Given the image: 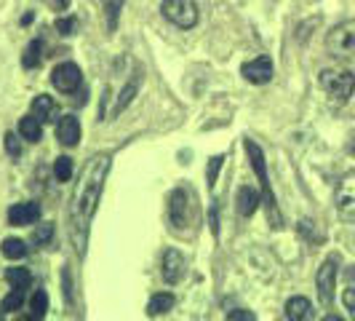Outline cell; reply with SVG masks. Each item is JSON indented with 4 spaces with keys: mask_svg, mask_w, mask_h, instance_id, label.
Wrapping results in <instances>:
<instances>
[{
    "mask_svg": "<svg viewBox=\"0 0 355 321\" xmlns=\"http://www.w3.org/2000/svg\"><path fill=\"white\" fill-rule=\"evenodd\" d=\"M110 166H112V156L110 153H94L83 169H80V177L75 182V190H72L70 201V225H72V244L78 254L86 252V238H89V228L94 214L99 209V198L105 190V179L110 174Z\"/></svg>",
    "mask_w": 355,
    "mask_h": 321,
    "instance_id": "1",
    "label": "cell"
},
{
    "mask_svg": "<svg viewBox=\"0 0 355 321\" xmlns=\"http://www.w3.org/2000/svg\"><path fill=\"white\" fill-rule=\"evenodd\" d=\"M246 153L251 158V169L257 172L259 177V185H262V193H265V204H267V214H270V222L272 228H281V214H278V206H275V196H272V188H270V179H267V166H265V156H262V147L254 142V140H246Z\"/></svg>",
    "mask_w": 355,
    "mask_h": 321,
    "instance_id": "2",
    "label": "cell"
},
{
    "mask_svg": "<svg viewBox=\"0 0 355 321\" xmlns=\"http://www.w3.org/2000/svg\"><path fill=\"white\" fill-rule=\"evenodd\" d=\"M320 86L334 99L347 102L355 94V72L353 70H323L320 72Z\"/></svg>",
    "mask_w": 355,
    "mask_h": 321,
    "instance_id": "3",
    "label": "cell"
},
{
    "mask_svg": "<svg viewBox=\"0 0 355 321\" xmlns=\"http://www.w3.org/2000/svg\"><path fill=\"white\" fill-rule=\"evenodd\" d=\"M326 49L334 59H353L355 56V19L337 24L329 38H326Z\"/></svg>",
    "mask_w": 355,
    "mask_h": 321,
    "instance_id": "4",
    "label": "cell"
},
{
    "mask_svg": "<svg viewBox=\"0 0 355 321\" xmlns=\"http://www.w3.org/2000/svg\"><path fill=\"white\" fill-rule=\"evenodd\" d=\"M160 14L171 24H177L179 30H190L198 24V6L193 0H163Z\"/></svg>",
    "mask_w": 355,
    "mask_h": 321,
    "instance_id": "5",
    "label": "cell"
},
{
    "mask_svg": "<svg viewBox=\"0 0 355 321\" xmlns=\"http://www.w3.org/2000/svg\"><path fill=\"white\" fill-rule=\"evenodd\" d=\"M334 204H337V212L345 222H355V172L342 177Z\"/></svg>",
    "mask_w": 355,
    "mask_h": 321,
    "instance_id": "6",
    "label": "cell"
},
{
    "mask_svg": "<svg viewBox=\"0 0 355 321\" xmlns=\"http://www.w3.org/2000/svg\"><path fill=\"white\" fill-rule=\"evenodd\" d=\"M51 83H53V89L62 91V94L78 91V86H80V67H78L75 62H62V65H56L51 72Z\"/></svg>",
    "mask_w": 355,
    "mask_h": 321,
    "instance_id": "7",
    "label": "cell"
},
{
    "mask_svg": "<svg viewBox=\"0 0 355 321\" xmlns=\"http://www.w3.org/2000/svg\"><path fill=\"white\" fill-rule=\"evenodd\" d=\"M334 281H337V257H329V260L320 265L318 276H315L318 297L326 308L334 303Z\"/></svg>",
    "mask_w": 355,
    "mask_h": 321,
    "instance_id": "8",
    "label": "cell"
},
{
    "mask_svg": "<svg viewBox=\"0 0 355 321\" xmlns=\"http://www.w3.org/2000/svg\"><path fill=\"white\" fill-rule=\"evenodd\" d=\"M168 220H171V225L174 228H187V222H190V196L177 188L171 196H168Z\"/></svg>",
    "mask_w": 355,
    "mask_h": 321,
    "instance_id": "9",
    "label": "cell"
},
{
    "mask_svg": "<svg viewBox=\"0 0 355 321\" xmlns=\"http://www.w3.org/2000/svg\"><path fill=\"white\" fill-rule=\"evenodd\" d=\"M241 75L249 83H254V86L270 83V78H272V59L270 56H257V59H251V62H246L241 67Z\"/></svg>",
    "mask_w": 355,
    "mask_h": 321,
    "instance_id": "10",
    "label": "cell"
},
{
    "mask_svg": "<svg viewBox=\"0 0 355 321\" xmlns=\"http://www.w3.org/2000/svg\"><path fill=\"white\" fill-rule=\"evenodd\" d=\"M40 214H43V209H40L37 201L14 204V206L8 209V225H17V228H21V225H33V222L40 220Z\"/></svg>",
    "mask_w": 355,
    "mask_h": 321,
    "instance_id": "11",
    "label": "cell"
},
{
    "mask_svg": "<svg viewBox=\"0 0 355 321\" xmlns=\"http://www.w3.org/2000/svg\"><path fill=\"white\" fill-rule=\"evenodd\" d=\"M182 276H184V257H182V252L166 249V254H163V279L168 284H179Z\"/></svg>",
    "mask_w": 355,
    "mask_h": 321,
    "instance_id": "12",
    "label": "cell"
},
{
    "mask_svg": "<svg viewBox=\"0 0 355 321\" xmlns=\"http://www.w3.org/2000/svg\"><path fill=\"white\" fill-rule=\"evenodd\" d=\"M56 140L64 147H75L80 140V121L75 115H62V121L56 124Z\"/></svg>",
    "mask_w": 355,
    "mask_h": 321,
    "instance_id": "13",
    "label": "cell"
},
{
    "mask_svg": "<svg viewBox=\"0 0 355 321\" xmlns=\"http://www.w3.org/2000/svg\"><path fill=\"white\" fill-rule=\"evenodd\" d=\"M235 204H238V214L241 217H251V214L259 209V193L254 188H249V185H243V188H238Z\"/></svg>",
    "mask_w": 355,
    "mask_h": 321,
    "instance_id": "14",
    "label": "cell"
},
{
    "mask_svg": "<svg viewBox=\"0 0 355 321\" xmlns=\"http://www.w3.org/2000/svg\"><path fill=\"white\" fill-rule=\"evenodd\" d=\"M286 319L291 321H302V319H313V303L307 297H291L286 303Z\"/></svg>",
    "mask_w": 355,
    "mask_h": 321,
    "instance_id": "15",
    "label": "cell"
},
{
    "mask_svg": "<svg viewBox=\"0 0 355 321\" xmlns=\"http://www.w3.org/2000/svg\"><path fill=\"white\" fill-rule=\"evenodd\" d=\"M139 83H142V75H139V72H134V78L128 81V86H123V91H121V97H118V102H115L112 115H121L125 107L131 105V99H134V97H137V91H139Z\"/></svg>",
    "mask_w": 355,
    "mask_h": 321,
    "instance_id": "16",
    "label": "cell"
},
{
    "mask_svg": "<svg viewBox=\"0 0 355 321\" xmlns=\"http://www.w3.org/2000/svg\"><path fill=\"white\" fill-rule=\"evenodd\" d=\"M171 308H174V295L160 292V295H153V297H150L147 313H150V316H163V313H168Z\"/></svg>",
    "mask_w": 355,
    "mask_h": 321,
    "instance_id": "17",
    "label": "cell"
},
{
    "mask_svg": "<svg viewBox=\"0 0 355 321\" xmlns=\"http://www.w3.org/2000/svg\"><path fill=\"white\" fill-rule=\"evenodd\" d=\"M6 281L11 284V289H30L33 273H30L27 268H8V270H6Z\"/></svg>",
    "mask_w": 355,
    "mask_h": 321,
    "instance_id": "18",
    "label": "cell"
},
{
    "mask_svg": "<svg viewBox=\"0 0 355 321\" xmlns=\"http://www.w3.org/2000/svg\"><path fill=\"white\" fill-rule=\"evenodd\" d=\"M19 134L27 140V142H40V121H37L35 115H24L21 121H19Z\"/></svg>",
    "mask_w": 355,
    "mask_h": 321,
    "instance_id": "19",
    "label": "cell"
},
{
    "mask_svg": "<svg viewBox=\"0 0 355 321\" xmlns=\"http://www.w3.org/2000/svg\"><path fill=\"white\" fill-rule=\"evenodd\" d=\"M33 115H35L40 124H46V121H51L53 115V99L49 94H40L33 99Z\"/></svg>",
    "mask_w": 355,
    "mask_h": 321,
    "instance_id": "20",
    "label": "cell"
},
{
    "mask_svg": "<svg viewBox=\"0 0 355 321\" xmlns=\"http://www.w3.org/2000/svg\"><path fill=\"white\" fill-rule=\"evenodd\" d=\"M40 59H43V40L35 38V40H30V46H27V51L21 56V65L27 67V70H33L40 65Z\"/></svg>",
    "mask_w": 355,
    "mask_h": 321,
    "instance_id": "21",
    "label": "cell"
},
{
    "mask_svg": "<svg viewBox=\"0 0 355 321\" xmlns=\"http://www.w3.org/2000/svg\"><path fill=\"white\" fill-rule=\"evenodd\" d=\"M0 252H3V257H8V260H21V257L27 254V244H24L21 238H6Z\"/></svg>",
    "mask_w": 355,
    "mask_h": 321,
    "instance_id": "22",
    "label": "cell"
},
{
    "mask_svg": "<svg viewBox=\"0 0 355 321\" xmlns=\"http://www.w3.org/2000/svg\"><path fill=\"white\" fill-rule=\"evenodd\" d=\"M24 297H27V289H11V295H6L3 303H0V313L19 311V308L24 305Z\"/></svg>",
    "mask_w": 355,
    "mask_h": 321,
    "instance_id": "23",
    "label": "cell"
},
{
    "mask_svg": "<svg viewBox=\"0 0 355 321\" xmlns=\"http://www.w3.org/2000/svg\"><path fill=\"white\" fill-rule=\"evenodd\" d=\"M102 3H105L107 27L115 30V27H118V17H121V11H123V6H125V0H102Z\"/></svg>",
    "mask_w": 355,
    "mask_h": 321,
    "instance_id": "24",
    "label": "cell"
},
{
    "mask_svg": "<svg viewBox=\"0 0 355 321\" xmlns=\"http://www.w3.org/2000/svg\"><path fill=\"white\" fill-rule=\"evenodd\" d=\"M30 305H33V316L30 319H43L46 311H49V295L43 289H37L35 295H33V300H30Z\"/></svg>",
    "mask_w": 355,
    "mask_h": 321,
    "instance_id": "25",
    "label": "cell"
},
{
    "mask_svg": "<svg viewBox=\"0 0 355 321\" xmlns=\"http://www.w3.org/2000/svg\"><path fill=\"white\" fill-rule=\"evenodd\" d=\"M53 177L59 179V182H67L72 177V158H67V156L56 158V163H53Z\"/></svg>",
    "mask_w": 355,
    "mask_h": 321,
    "instance_id": "26",
    "label": "cell"
},
{
    "mask_svg": "<svg viewBox=\"0 0 355 321\" xmlns=\"http://www.w3.org/2000/svg\"><path fill=\"white\" fill-rule=\"evenodd\" d=\"M222 163H225V156H214L211 163H209V169H206L209 188H214V185H216V177H219V169H222Z\"/></svg>",
    "mask_w": 355,
    "mask_h": 321,
    "instance_id": "27",
    "label": "cell"
},
{
    "mask_svg": "<svg viewBox=\"0 0 355 321\" xmlns=\"http://www.w3.org/2000/svg\"><path fill=\"white\" fill-rule=\"evenodd\" d=\"M75 27H78V19H75V17L56 19V30H59L62 35H72V33H75Z\"/></svg>",
    "mask_w": 355,
    "mask_h": 321,
    "instance_id": "28",
    "label": "cell"
},
{
    "mask_svg": "<svg viewBox=\"0 0 355 321\" xmlns=\"http://www.w3.org/2000/svg\"><path fill=\"white\" fill-rule=\"evenodd\" d=\"M6 150H8V156L11 158H19L21 156V145H19V140H17V134H6Z\"/></svg>",
    "mask_w": 355,
    "mask_h": 321,
    "instance_id": "29",
    "label": "cell"
},
{
    "mask_svg": "<svg viewBox=\"0 0 355 321\" xmlns=\"http://www.w3.org/2000/svg\"><path fill=\"white\" fill-rule=\"evenodd\" d=\"M51 236H53V225L51 222H46V225H40V228L35 231V241L37 244H49Z\"/></svg>",
    "mask_w": 355,
    "mask_h": 321,
    "instance_id": "30",
    "label": "cell"
},
{
    "mask_svg": "<svg viewBox=\"0 0 355 321\" xmlns=\"http://www.w3.org/2000/svg\"><path fill=\"white\" fill-rule=\"evenodd\" d=\"M342 303H345V308L350 311V316L355 319V289H345V295H342Z\"/></svg>",
    "mask_w": 355,
    "mask_h": 321,
    "instance_id": "31",
    "label": "cell"
},
{
    "mask_svg": "<svg viewBox=\"0 0 355 321\" xmlns=\"http://www.w3.org/2000/svg\"><path fill=\"white\" fill-rule=\"evenodd\" d=\"M227 319H230V321H235V319L251 321V319H254V313H249V311H230V313H227Z\"/></svg>",
    "mask_w": 355,
    "mask_h": 321,
    "instance_id": "32",
    "label": "cell"
},
{
    "mask_svg": "<svg viewBox=\"0 0 355 321\" xmlns=\"http://www.w3.org/2000/svg\"><path fill=\"white\" fill-rule=\"evenodd\" d=\"M51 6L56 8V11H62V8H67V6H70V0H51Z\"/></svg>",
    "mask_w": 355,
    "mask_h": 321,
    "instance_id": "33",
    "label": "cell"
},
{
    "mask_svg": "<svg viewBox=\"0 0 355 321\" xmlns=\"http://www.w3.org/2000/svg\"><path fill=\"white\" fill-rule=\"evenodd\" d=\"M347 150H350V156H353V158H355V140H353V142H350V147H347Z\"/></svg>",
    "mask_w": 355,
    "mask_h": 321,
    "instance_id": "34",
    "label": "cell"
}]
</instances>
